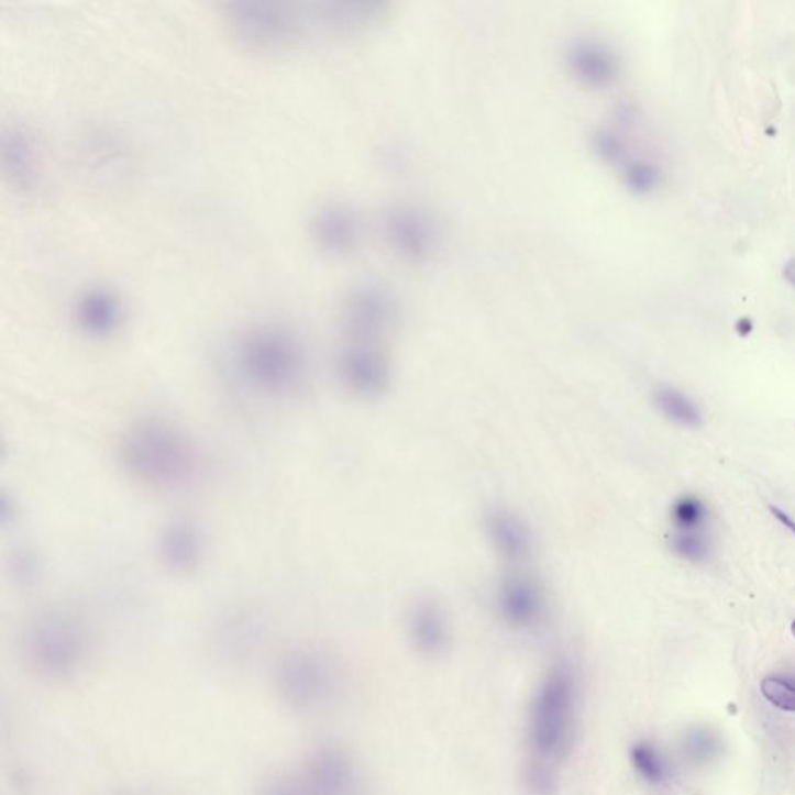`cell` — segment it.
I'll return each mask as SVG.
<instances>
[{
  "label": "cell",
  "mask_w": 795,
  "mask_h": 795,
  "mask_svg": "<svg viewBox=\"0 0 795 795\" xmlns=\"http://www.w3.org/2000/svg\"><path fill=\"white\" fill-rule=\"evenodd\" d=\"M579 684L568 662L550 666L534 688L526 726V783L534 795L555 791L578 733Z\"/></svg>",
  "instance_id": "obj_1"
},
{
  "label": "cell",
  "mask_w": 795,
  "mask_h": 795,
  "mask_svg": "<svg viewBox=\"0 0 795 795\" xmlns=\"http://www.w3.org/2000/svg\"><path fill=\"white\" fill-rule=\"evenodd\" d=\"M120 459L128 476L154 489H177L194 481L198 452L186 432L161 420H143L124 433Z\"/></svg>",
  "instance_id": "obj_2"
},
{
  "label": "cell",
  "mask_w": 795,
  "mask_h": 795,
  "mask_svg": "<svg viewBox=\"0 0 795 795\" xmlns=\"http://www.w3.org/2000/svg\"><path fill=\"white\" fill-rule=\"evenodd\" d=\"M220 16L225 35L252 55L289 51L312 30L308 3L225 2Z\"/></svg>",
  "instance_id": "obj_3"
},
{
  "label": "cell",
  "mask_w": 795,
  "mask_h": 795,
  "mask_svg": "<svg viewBox=\"0 0 795 795\" xmlns=\"http://www.w3.org/2000/svg\"><path fill=\"white\" fill-rule=\"evenodd\" d=\"M236 360L244 376L266 394H294L307 378V361L299 339L285 327L273 323L246 331L236 350Z\"/></svg>",
  "instance_id": "obj_4"
},
{
  "label": "cell",
  "mask_w": 795,
  "mask_h": 795,
  "mask_svg": "<svg viewBox=\"0 0 795 795\" xmlns=\"http://www.w3.org/2000/svg\"><path fill=\"white\" fill-rule=\"evenodd\" d=\"M360 779L353 760L341 749L323 748L297 769L275 780L265 795H357Z\"/></svg>",
  "instance_id": "obj_5"
},
{
  "label": "cell",
  "mask_w": 795,
  "mask_h": 795,
  "mask_svg": "<svg viewBox=\"0 0 795 795\" xmlns=\"http://www.w3.org/2000/svg\"><path fill=\"white\" fill-rule=\"evenodd\" d=\"M2 169L11 186L19 194H40L45 183V154L36 131L24 123H11L3 128L0 137Z\"/></svg>",
  "instance_id": "obj_6"
},
{
  "label": "cell",
  "mask_w": 795,
  "mask_h": 795,
  "mask_svg": "<svg viewBox=\"0 0 795 795\" xmlns=\"http://www.w3.org/2000/svg\"><path fill=\"white\" fill-rule=\"evenodd\" d=\"M27 643L41 666L56 673L67 672L81 655V628L67 614H43L30 627Z\"/></svg>",
  "instance_id": "obj_7"
},
{
  "label": "cell",
  "mask_w": 795,
  "mask_h": 795,
  "mask_svg": "<svg viewBox=\"0 0 795 795\" xmlns=\"http://www.w3.org/2000/svg\"><path fill=\"white\" fill-rule=\"evenodd\" d=\"M339 373L354 395L376 398L389 389L390 360L380 345L349 342L339 360Z\"/></svg>",
  "instance_id": "obj_8"
},
{
  "label": "cell",
  "mask_w": 795,
  "mask_h": 795,
  "mask_svg": "<svg viewBox=\"0 0 795 795\" xmlns=\"http://www.w3.org/2000/svg\"><path fill=\"white\" fill-rule=\"evenodd\" d=\"M86 176L100 183L101 187H120L131 175V154L126 143L108 130L88 134L80 151Z\"/></svg>",
  "instance_id": "obj_9"
},
{
  "label": "cell",
  "mask_w": 795,
  "mask_h": 795,
  "mask_svg": "<svg viewBox=\"0 0 795 795\" xmlns=\"http://www.w3.org/2000/svg\"><path fill=\"white\" fill-rule=\"evenodd\" d=\"M394 322V311L386 296L375 289H357L349 297L344 327L349 342L380 345Z\"/></svg>",
  "instance_id": "obj_10"
},
{
  "label": "cell",
  "mask_w": 795,
  "mask_h": 795,
  "mask_svg": "<svg viewBox=\"0 0 795 795\" xmlns=\"http://www.w3.org/2000/svg\"><path fill=\"white\" fill-rule=\"evenodd\" d=\"M496 605L500 617L515 628L540 623L545 609L540 584L523 574L505 576L497 589Z\"/></svg>",
  "instance_id": "obj_11"
},
{
  "label": "cell",
  "mask_w": 795,
  "mask_h": 795,
  "mask_svg": "<svg viewBox=\"0 0 795 795\" xmlns=\"http://www.w3.org/2000/svg\"><path fill=\"white\" fill-rule=\"evenodd\" d=\"M407 634L418 653L440 658L450 650L452 631L446 610L432 598L418 600L407 617Z\"/></svg>",
  "instance_id": "obj_12"
},
{
  "label": "cell",
  "mask_w": 795,
  "mask_h": 795,
  "mask_svg": "<svg viewBox=\"0 0 795 795\" xmlns=\"http://www.w3.org/2000/svg\"><path fill=\"white\" fill-rule=\"evenodd\" d=\"M74 318L88 336H111L122 325L123 303L111 289L89 288L75 301Z\"/></svg>",
  "instance_id": "obj_13"
},
{
  "label": "cell",
  "mask_w": 795,
  "mask_h": 795,
  "mask_svg": "<svg viewBox=\"0 0 795 795\" xmlns=\"http://www.w3.org/2000/svg\"><path fill=\"white\" fill-rule=\"evenodd\" d=\"M285 674L299 698L310 704L331 698L336 689V672L331 663L319 654L294 655L286 665Z\"/></svg>",
  "instance_id": "obj_14"
},
{
  "label": "cell",
  "mask_w": 795,
  "mask_h": 795,
  "mask_svg": "<svg viewBox=\"0 0 795 795\" xmlns=\"http://www.w3.org/2000/svg\"><path fill=\"white\" fill-rule=\"evenodd\" d=\"M485 530L493 548L510 563H522L533 549L531 531L521 516L508 508H492L485 516Z\"/></svg>",
  "instance_id": "obj_15"
},
{
  "label": "cell",
  "mask_w": 795,
  "mask_h": 795,
  "mask_svg": "<svg viewBox=\"0 0 795 795\" xmlns=\"http://www.w3.org/2000/svg\"><path fill=\"white\" fill-rule=\"evenodd\" d=\"M311 228L319 246L331 254H344L356 243V221L344 207H322L312 218Z\"/></svg>",
  "instance_id": "obj_16"
},
{
  "label": "cell",
  "mask_w": 795,
  "mask_h": 795,
  "mask_svg": "<svg viewBox=\"0 0 795 795\" xmlns=\"http://www.w3.org/2000/svg\"><path fill=\"white\" fill-rule=\"evenodd\" d=\"M162 557L164 563L173 571H194L201 563L202 538L194 523L176 521L162 533Z\"/></svg>",
  "instance_id": "obj_17"
},
{
  "label": "cell",
  "mask_w": 795,
  "mask_h": 795,
  "mask_svg": "<svg viewBox=\"0 0 795 795\" xmlns=\"http://www.w3.org/2000/svg\"><path fill=\"white\" fill-rule=\"evenodd\" d=\"M654 402L662 416L669 418L673 423L684 426V428H699L703 424V413L696 402L674 387H659L654 391Z\"/></svg>",
  "instance_id": "obj_18"
},
{
  "label": "cell",
  "mask_w": 795,
  "mask_h": 795,
  "mask_svg": "<svg viewBox=\"0 0 795 795\" xmlns=\"http://www.w3.org/2000/svg\"><path fill=\"white\" fill-rule=\"evenodd\" d=\"M576 74L590 85H606L616 74V64L608 52L594 45H582L572 58Z\"/></svg>",
  "instance_id": "obj_19"
},
{
  "label": "cell",
  "mask_w": 795,
  "mask_h": 795,
  "mask_svg": "<svg viewBox=\"0 0 795 795\" xmlns=\"http://www.w3.org/2000/svg\"><path fill=\"white\" fill-rule=\"evenodd\" d=\"M631 763L648 783L662 785L670 780V769L662 753L651 742L639 741L631 748Z\"/></svg>",
  "instance_id": "obj_20"
},
{
  "label": "cell",
  "mask_w": 795,
  "mask_h": 795,
  "mask_svg": "<svg viewBox=\"0 0 795 795\" xmlns=\"http://www.w3.org/2000/svg\"><path fill=\"white\" fill-rule=\"evenodd\" d=\"M670 545L677 556L684 557L689 563H704L711 555L714 544L710 534L706 530L674 531Z\"/></svg>",
  "instance_id": "obj_21"
},
{
  "label": "cell",
  "mask_w": 795,
  "mask_h": 795,
  "mask_svg": "<svg viewBox=\"0 0 795 795\" xmlns=\"http://www.w3.org/2000/svg\"><path fill=\"white\" fill-rule=\"evenodd\" d=\"M672 523L674 531L706 530L708 508L698 497H681L673 504Z\"/></svg>",
  "instance_id": "obj_22"
},
{
  "label": "cell",
  "mask_w": 795,
  "mask_h": 795,
  "mask_svg": "<svg viewBox=\"0 0 795 795\" xmlns=\"http://www.w3.org/2000/svg\"><path fill=\"white\" fill-rule=\"evenodd\" d=\"M761 693L769 703L786 711H795V685L782 677H766L761 682Z\"/></svg>",
  "instance_id": "obj_23"
},
{
  "label": "cell",
  "mask_w": 795,
  "mask_h": 795,
  "mask_svg": "<svg viewBox=\"0 0 795 795\" xmlns=\"http://www.w3.org/2000/svg\"><path fill=\"white\" fill-rule=\"evenodd\" d=\"M397 236L401 239L402 246L413 254H420L428 244V232L416 217L399 218L397 222Z\"/></svg>",
  "instance_id": "obj_24"
},
{
  "label": "cell",
  "mask_w": 795,
  "mask_h": 795,
  "mask_svg": "<svg viewBox=\"0 0 795 795\" xmlns=\"http://www.w3.org/2000/svg\"><path fill=\"white\" fill-rule=\"evenodd\" d=\"M628 183L629 186L634 188L639 194H647V191L653 190L658 187L661 175H659L658 168L650 164H643V162H637L632 164L628 169Z\"/></svg>",
  "instance_id": "obj_25"
},
{
  "label": "cell",
  "mask_w": 795,
  "mask_h": 795,
  "mask_svg": "<svg viewBox=\"0 0 795 795\" xmlns=\"http://www.w3.org/2000/svg\"><path fill=\"white\" fill-rule=\"evenodd\" d=\"M685 749L688 755L696 761H707L718 752V741L714 735L708 732L689 733L685 740Z\"/></svg>",
  "instance_id": "obj_26"
},
{
  "label": "cell",
  "mask_w": 795,
  "mask_h": 795,
  "mask_svg": "<svg viewBox=\"0 0 795 795\" xmlns=\"http://www.w3.org/2000/svg\"><path fill=\"white\" fill-rule=\"evenodd\" d=\"M769 510H771L772 516H774V518L777 519V521L782 523V526L785 527L786 530H790L791 533H793L795 537V521L793 519V516L787 515L785 510L775 507V505H771V507H769Z\"/></svg>",
  "instance_id": "obj_27"
},
{
  "label": "cell",
  "mask_w": 795,
  "mask_h": 795,
  "mask_svg": "<svg viewBox=\"0 0 795 795\" xmlns=\"http://www.w3.org/2000/svg\"><path fill=\"white\" fill-rule=\"evenodd\" d=\"M783 275H785L787 284L793 285L795 288V258H791L790 262L786 263Z\"/></svg>",
  "instance_id": "obj_28"
},
{
  "label": "cell",
  "mask_w": 795,
  "mask_h": 795,
  "mask_svg": "<svg viewBox=\"0 0 795 795\" xmlns=\"http://www.w3.org/2000/svg\"><path fill=\"white\" fill-rule=\"evenodd\" d=\"M752 322L749 319H741L738 320L737 323V331L741 334V336H748L749 333L752 331Z\"/></svg>",
  "instance_id": "obj_29"
},
{
  "label": "cell",
  "mask_w": 795,
  "mask_h": 795,
  "mask_svg": "<svg viewBox=\"0 0 795 795\" xmlns=\"http://www.w3.org/2000/svg\"><path fill=\"white\" fill-rule=\"evenodd\" d=\"M793 634L795 637V620L793 621Z\"/></svg>",
  "instance_id": "obj_30"
}]
</instances>
